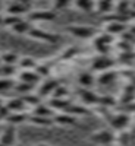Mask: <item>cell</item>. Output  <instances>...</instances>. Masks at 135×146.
Segmentation results:
<instances>
[{
  "label": "cell",
  "instance_id": "cell-15",
  "mask_svg": "<svg viewBox=\"0 0 135 146\" xmlns=\"http://www.w3.org/2000/svg\"><path fill=\"white\" fill-rule=\"evenodd\" d=\"M77 118L78 117L66 114V113H57L53 117L54 124H59V126H73V124H77Z\"/></svg>",
  "mask_w": 135,
  "mask_h": 146
},
{
  "label": "cell",
  "instance_id": "cell-45",
  "mask_svg": "<svg viewBox=\"0 0 135 146\" xmlns=\"http://www.w3.org/2000/svg\"><path fill=\"white\" fill-rule=\"evenodd\" d=\"M112 2H119V0H112Z\"/></svg>",
  "mask_w": 135,
  "mask_h": 146
},
{
  "label": "cell",
  "instance_id": "cell-25",
  "mask_svg": "<svg viewBox=\"0 0 135 146\" xmlns=\"http://www.w3.org/2000/svg\"><path fill=\"white\" fill-rule=\"evenodd\" d=\"M73 5L81 12H93L95 9V0H73Z\"/></svg>",
  "mask_w": 135,
  "mask_h": 146
},
{
  "label": "cell",
  "instance_id": "cell-48",
  "mask_svg": "<svg viewBox=\"0 0 135 146\" xmlns=\"http://www.w3.org/2000/svg\"><path fill=\"white\" fill-rule=\"evenodd\" d=\"M0 78H2V76H0Z\"/></svg>",
  "mask_w": 135,
  "mask_h": 146
},
{
  "label": "cell",
  "instance_id": "cell-26",
  "mask_svg": "<svg viewBox=\"0 0 135 146\" xmlns=\"http://www.w3.org/2000/svg\"><path fill=\"white\" fill-rule=\"evenodd\" d=\"M63 113L71 114V115H75V117H81V115H87L88 114V110L85 108V107H82V105H77V104L72 102Z\"/></svg>",
  "mask_w": 135,
  "mask_h": 146
},
{
  "label": "cell",
  "instance_id": "cell-23",
  "mask_svg": "<svg viewBox=\"0 0 135 146\" xmlns=\"http://www.w3.org/2000/svg\"><path fill=\"white\" fill-rule=\"evenodd\" d=\"M18 66L22 69V70H35L38 63L34 57H30V56H25V57H21L19 58V63Z\"/></svg>",
  "mask_w": 135,
  "mask_h": 146
},
{
  "label": "cell",
  "instance_id": "cell-36",
  "mask_svg": "<svg viewBox=\"0 0 135 146\" xmlns=\"http://www.w3.org/2000/svg\"><path fill=\"white\" fill-rule=\"evenodd\" d=\"M72 5V0H53L54 10H65Z\"/></svg>",
  "mask_w": 135,
  "mask_h": 146
},
{
  "label": "cell",
  "instance_id": "cell-30",
  "mask_svg": "<svg viewBox=\"0 0 135 146\" xmlns=\"http://www.w3.org/2000/svg\"><path fill=\"white\" fill-rule=\"evenodd\" d=\"M16 75V66L13 64H0V76L2 78H13Z\"/></svg>",
  "mask_w": 135,
  "mask_h": 146
},
{
  "label": "cell",
  "instance_id": "cell-39",
  "mask_svg": "<svg viewBox=\"0 0 135 146\" xmlns=\"http://www.w3.org/2000/svg\"><path fill=\"white\" fill-rule=\"evenodd\" d=\"M21 3H24V5H27V6H31V3L34 2V0H19Z\"/></svg>",
  "mask_w": 135,
  "mask_h": 146
},
{
  "label": "cell",
  "instance_id": "cell-32",
  "mask_svg": "<svg viewBox=\"0 0 135 146\" xmlns=\"http://www.w3.org/2000/svg\"><path fill=\"white\" fill-rule=\"evenodd\" d=\"M22 21V16H16V15H6L3 19V27L7 28H13L16 23H19Z\"/></svg>",
  "mask_w": 135,
  "mask_h": 146
},
{
  "label": "cell",
  "instance_id": "cell-43",
  "mask_svg": "<svg viewBox=\"0 0 135 146\" xmlns=\"http://www.w3.org/2000/svg\"><path fill=\"white\" fill-rule=\"evenodd\" d=\"M132 9L135 10V0H134V3H132Z\"/></svg>",
  "mask_w": 135,
  "mask_h": 146
},
{
  "label": "cell",
  "instance_id": "cell-35",
  "mask_svg": "<svg viewBox=\"0 0 135 146\" xmlns=\"http://www.w3.org/2000/svg\"><path fill=\"white\" fill-rule=\"evenodd\" d=\"M116 102H118V101L113 98V96L104 95V96H100V104H99V105L109 108V107H115V105H116Z\"/></svg>",
  "mask_w": 135,
  "mask_h": 146
},
{
  "label": "cell",
  "instance_id": "cell-20",
  "mask_svg": "<svg viewBox=\"0 0 135 146\" xmlns=\"http://www.w3.org/2000/svg\"><path fill=\"white\" fill-rule=\"evenodd\" d=\"M71 104H72V101H69L68 98H63V100L62 98H52L50 101H48V105L57 113H63Z\"/></svg>",
  "mask_w": 135,
  "mask_h": 146
},
{
  "label": "cell",
  "instance_id": "cell-18",
  "mask_svg": "<svg viewBox=\"0 0 135 146\" xmlns=\"http://www.w3.org/2000/svg\"><path fill=\"white\" fill-rule=\"evenodd\" d=\"M95 10L101 15H110L115 10V2H112V0H95Z\"/></svg>",
  "mask_w": 135,
  "mask_h": 146
},
{
  "label": "cell",
  "instance_id": "cell-47",
  "mask_svg": "<svg viewBox=\"0 0 135 146\" xmlns=\"http://www.w3.org/2000/svg\"><path fill=\"white\" fill-rule=\"evenodd\" d=\"M0 64H2V60H0Z\"/></svg>",
  "mask_w": 135,
  "mask_h": 146
},
{
  "label": "cell",
  "instance_id": "cell-16",
  "mask_svg": "<svg viewBox=\"0 0 135 146\" xmlns=\"http://www.w3.org/2000/svg\"><path fill=\"white\" fill-rule=\"evenodd\" d=\"M126 31V25L122 22H106V27H104V32L110 34L112 36L115 35H122Z\"/></svg>",
  "mask_w": 135,
  "mask_h": 146
},
{
  "label": "cell",
  "instance_id": "cell-28",
  "mask_svg": "<svg viewBox=\"0 0 135 146\" xmlns=\"http://www.w3.org/2000/svg\"><path fill=\"white\" fill-rule=\"evenodd\" d=\"M22 100L25 101L27 107H31V108H34V107H37L38 104H41V96H40L38 94H28V95H24Z\"/></svg>",
  "mask_w": 135,
  "mask_h": 146
},
{
  "label": "cell",
  "instance_id": "cell-34",
  "mask_svg": "<svg viewBox=\"0 0 135 146\" xmlns=\"http://www.w3.org/2000/svg\"><path fill=\"white\" fill-rule=\"evenodd\" d=\"M68 95H69V91L65 86H62V85H59V86L54 89L52 98H62L63 100V98H68Z\"/></svg>",
  "mask_w": 135,
  "mask_h": 146
},
{
  "label": "cell",
  "instance_id": "cell-17",
  "mask_svg": "<svg viewBox=\"0 0 135 146\" xmlns=\"http://www.w3.org/2000/svg\"><path fill=\"white\" fill-rule=\"evenodd\" d=\"M78 83L81 88H87L90 89L94 83H97V78L93 75L91 72H82L78 75Z\"/></svg>",
  "mask_w": 135,
  "mask_h": 146
},
{
  "label": "cell",
  "instance_id": "cell-12",
  "mask_svg": "<svg viewBox=\"0 0 135 146\" xmlns=\"http://www.w3.org/2000/svg\"><path fill=\"white\" fill-rule=\"evenodd\" d=\"M41 80V76L35 70H22L19 73V82H25L31 85H37Z\"/></svg>",
  "mask_w": 135,
  "mask_h": 146
},
{
  "label": "cell",
  "instance_id": "cell-8",
  "mask_svg": "<svg viewBox=\"0 0 135 146\" xmlns=\"http://www.w3.org/2000/svg\"><path fill=\"white\" fill-rule=\"evenodd\" d=\"M78 95L82 101V104L85 105H99L100 104V96L97 95L95 92H93L91 89H87V88H79L78 89Z\"/></svg>",
  "mask_w": 135,
  "mask_h": 146
},
{
  "label": "cell",
  "instance_id": "cell-44",
  "mask_svg": "<svg viewBox=\"0 0 135 146\" xmlns=\"http://www.w3.org/2000/svg\"><path fill=\"white\" fill-rule=\"evenodd\" d=\"M0 10H2V0H0Z\"/></svg>",
  "mask_w": 135,
  "mask_h": 146
},
{
  "label": "cell",
  "instance_id": "cell-33",
  "mask_svg": "<svg viewBox=\"0 0 135 146\" xmlns=\"http://www.w3.org/2000/svg\"><path fill=\"white\" fill-rule=\"evenodd\" d=\"M78 53V48L77 47H69V48H65V50L62 51V54H60V60H63V62H66V60H71L77 56Z\"/></svg>",
  "mask_w": 135,
  "mask_h": 146
},
{
  "label": "cell",
  "instance_id": "cell-42",
  "mask_svg": "<svg viewBox=\"0 0 135 146\" xmlns=\"http://www.w3.org/2000/svg\"><path fill=\"white\" fill-rule=\"evenodd\" d=\"M5 105H6V102H3V101H2V98H0V108L5 107Z\"/></svg>",
  "mask_w": 135,
  "mask_h": 146
},
{
  "label": "cell",
  "instance_id": "cell-19",
  "mask_svg": "<svg viewBox=\"0 0 135 146\" xmlns=\"http://www.w3.org/2000/svg\"><path fill=\"white\" fill-rule=\"evenodd\" d=\"M6 121H7L10 126L22 124V123H27V121H30V114H27L25 111H22V113H10L9 117L6 118Z\"/></svg>",
  "mask_w": 135,
  "mask_h": 146
},
{
  "label": "cell",
  "instance_id": "cell-10",
  "mask_svg": "<svg viewBox=\"0 0 135 146\" xmlns=\"http://www.w3.org/2000/svg\"><path fill=\"white\" fill-rule=\"evenodd\" d=\"M18 140V135H16V127L15 126H7L2 135H0V143H3L5 146H15Z\"/></svg>",
  "mask_w": 135,
  "mask_h": 146
},
{
  "label": "cell",
  "instance_id": "cell-31",
  "mask_svg": "<svg viewBox=\"0 0 135 146\" xmlns=\"http://www.w3.org/2000/svg\"><path fill=\"white\" fill-rule=\"evenodd\" d=\"M32 88H34V85H31V83L18 82V83H16V86H15V91H16L21 96H24V95L32 94Z\"/></svg>",
  "mask_w": 135,
  "mask_h": 146
},
{
  "label": "cell",
  "instance_id": "cell-38",
  "mask_svg": "<svg viewBox=\"0 0 135 146\" xmlns=\"http://www.w3.org/2000/svg\"><path fill=\"white\" fill-rule=\"evenodd\" d=\"M128 31L132 34V36H134V38H135V25H131L129 28H128Z\"/></svg>",
  "mask_w": 135,
  "mask_h": 146
},
{
  "label": "cell",
  "instance_id": "cell-1",
  "mask_svg": "<svg viewBox=\"0 0 135 146\" xmlns=\"http://www.w3.org/2000/svg\"><path fill=\"white\" fill-rule=\"evenodd\" d=\"M65 29L72 36L81 38V40H94L97 34H99L94 27H87V25H69Z\"/></svg>",
  "mask_w": 135,
  "mask_h": 146
},
{
  "label": "cell",
  "instance_id": "cell-7",
  "mask_svg": "<svg viewBox=\"0 0 135 146\" xmlns=\"http://www.w3.org/2000/svg\"><path fill=\"white\" fill-rule=\"evenodd\" d=\"M28 36H30V38H34V40L43 41V42H48V44H56V42L60 41V35L47 32V31H43V29H40V28H32V29L28 32Z\"/></svg>",
  "mask_w": 135,
  "mask_h": 146
},
{
  "label": "cell",
  "instance_id": "cell-24",
  "mask_svg": "<svg viewBox=\"0 0 135 146\" xmlns=\"http://www.w3.org/2000/svg\"><path fill=\"white\" fill-rule=\"evenodd\" d=\"M19 56L15 51H3L0 54V60H2V64H13L16 66V63H19Z\"/></svg>",
  "mask_w": 135,
  "mask_h": 146
},
{
  "label": "cell",
  "instance_id": "cell-3",
  "mask_svg": "<svg viewBox=\"0 0 135 146\" xmlns=\"http://www.w3.org/2000/svg\"><path fill=\"white\" fill-rule=\"evenodd\" d=\"M131 123V115L128 113H118L109 117V124L113 131H125Z\"/></svg>",
  "mask_w": 135,
  "mask_h": 146
},
{
  "label": "cell",
  "instance_id": "cell-21",
  "mask_svg": "<svg viewBox=\"0 0 135 146\" xmlns=\"http://www.w3.org/2000/svg\"><path fill=\"white\" fill-rule=\"evenodd\" d=\"M30 123L35 126H41V127H50L54 124V120L52 117H38V115L30 114Z\"/></svg>",
  "mask_w": 135,
  "mask_h": 146
},
{
  "label": "cell",
  "instance_id": "cell-14",
  "mask_svg": "<svg viewBox=\"0 0 135 146\" xmlns=\"http://www.w3.org/2000/svg\"><path fill=\"white\" fill-rule=\"evenodd\" d=\"M31 114L32 115H38V117H54L56 114H54V110L48 105V104H38L37 107H34L32 108V111H31Z\"/></svg>",
  "mask_w": 135,
  "mask_h": 146
},
{
  "label": "cell",
  "instance_id": "cell-5",
  "mask_svg": "<svg viewBox=\"0 0 135 146\" xmlns=\"http://www.w3.org/2000/svg\"><path fill=\"white\" fill-rule=\"evenodd\" d=\"M57 18V12L54 9H40V10H31L28 13L30 22H52Z\"/></svg>",
  "mask_w": 135,
  "mask_h": 146
},
{
  "label": "cell",
  "instance_id": "cell-13",
  "mask_svg": "<svg viewBox=\"0 0 135 146\" xmlns=\"http://www.w3.org/2000/svg\"><path fill=\"white\" fill-rule=\"evenodd\" d=\"M6 107L10 110L12 113H22L25 111V110L28 108L25 101L22 100V96H16V98H10L7 102H6Z\"/></svg>",
  "mask_w": 135,
  "mask_h": 146
},
{
  "label": "cell",
  "instance_id": "cell-46",
  "mask_svg": "<svg viewBox=\"0 0 135 146\" xmlns=\"http://www.w3.org/2000/svg\"><path fill=\"white\" fill-rule=\"evenodd\" d=\"M0 146H5V145H3V143H0Z\"/></svg>",
  "mask_w": 135,
  "mask_h": 146
},
{
  "label": "cell",
  "instance_id": "cell-29",
  "mask_svg": "<svg viewBox=\"0 0 135 146\" xmlns=\"http://www.w3.org/2000/svg\"><path fill=\"white\" fill-rule=\"evenodd\" d=\"M16 82L13 78H0V92H7L10 89H15Z\"/></svg>",
  "mask_w": 135,
  "mask_h": 146
},
{
  "label": "cell",
  "instance_id": "cell-9",
  "mask_svg": "<svg viewBox=\"0 0 135 146\" xmlns=\"http://www.w3.org/2000/svg\"><path fill=\"white\" fill-rule=\"evenodd\" d=\"M59 86V80L57 79H46L40 86H38V89H37V94H38L41 98H46V96H50V95H53V92H54V89Z\"/></svg>",
  "mask_w": 135,
  "mask_h": 146
},
{
  "label": "cell",
  "instance_id": "cell-37",
  "mask_svg": "<svg viewBox=\"0 0 135 146\" xmlns=\"http://www.w3.org/2000/svg\"><path fill=\"white\" fill-rule=\"evenodd\" d=\"M35 72L38 73L41 78L48 76V75H50V64H47V63H41V64H40V63H38V66H37Z\"/></svg>",
  "mask_w": 135,
  "mask_h": 146
},
{
  "label": "cell",
  "instance_id": "cell-6",
  "mask_svg": "<svg viewBox=\"0 0 135 146\" xmlns=\"http://www.w3.org/2000/svg\"><path fill=\"white\" fill-rule=\"evenodd\" d=\"M115 58L112 57H109V54H100V56H97L94 60H93V63H91V70L93 72H107L110 70L113 66H115Z\"/></svg>",
  "mask_w": 135,
  "mask_h": 146
},
{
  "label": "cell",
  "instance_id": "cell-41",
  "mask_svg": "<svg viewBox=\"0 0 135 146\" xmlns=\"http://www.w3.org/2000/svg\"><path fill=\"white\" fill-rule=\"evenodd\" d=\"M3 19H5V16L0 15V27H3Z\"/></svg>",
  "mask_w": 135,
  "mask_h": 146
},
{
  "label": "cell",
  "instance_id": "cell-27",
  "mask_svg": "<svg viewBox=\"0 0 135 146\" xmlns=\"http://www.w3.org/2000/svg\"><path fill=\"white\" fill-rule=\"evenodd\" d=\"M32 29V27L30 25V21H25V19H22L19 23H16V25L13 28H10V31L13 32V34H18V35H24V34H27Z\"/></svg>",
  "mask_w": 135,
  "mask_h": 146
},
{
  "label": "cell",
  "instance_id": "cell-40",
  "mask_svg": "<svg viewBox=\"0 0 135 146\" xmlns=\"http://www.w3.org/2000/svg\"><path fill=\"white\" fill-rule=\"evenodd\" d=\"M35 146H52V145H48V143H37Z\"/></svg>",
  "mask_w": 135,
  "mask_h": 146
},
{
  "label": "cell",
  "instance_id": "cell-2",
  "mask_svg": "<svg viewBox=\"0 0 135 146\" xmlns=\"http://www.w3.org/2000/svg\"><path fill=\"white\" fill-rule=\"evenodd\" d=\"M90 142L95 145H112L116 142V135L112 129H101V130L91 133Z\"/></svg>",
  "mask_w": 135,
  "mask_h": 146
},
{
  "label": "cell",
  "instance_id": "cell-22",
  "mask_svg": "<svg viewBox=\"0 0 135 146\" xmlns=\"http://www.w3.org/2000/svg\"><path fill=\"white\" fill-rule=\"evenodd\" d=\"M118 78V73L113 72V70H107V72H103L99 75L97 78V83L99 85H109V83H113Z\"/></svg>",
  "mask_w": 135,
  "mask_h": 146
},
{
  "label": "cell",
  "instance_id": "cell-11",
  "mask_svg": "<svg viewBox=\"0 0 135 146\" xmlns=\"http://www.w3.org/2000/svg\"><path fill=\"white\" fill-rule=\"evenodd\" d=\"M6 12H7V15H16V16H22V15H28L31 10H30V6L24 5V3H21V2H19V0H16V2L10 3V5L7 6Z\"/></svg>",
  "mask_w": 135,
  "mask_h": 146
},
{
  "label": "cell",
  "instance_id": "cell-4",
  "mask_svg": "<svg viewBox=\"0 0 135 146\" xmlns=\"http://www.w3.org/2000/svg\"><path fill=\"white\" fill-rule=\"evenodd\" d=\"M113 44V36L107 34V32H103V34H97V36L93 40V45L97 51L100 54H109V50Z\"/></svg>",
  "mask_w": 135,
  "mask_h": 146
}]
</instances>
